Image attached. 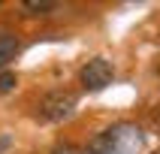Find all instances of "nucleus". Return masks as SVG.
<instances>
[{
	"instance_id": "nucleus-5",
	"label": "nucleus",
	"mask_w": 160,
	"mask_h": 154,
	"mask_svg": "<svg viewBox=\"0 0 160 154\" xmlns=\"http://www.w3.org/2000/svg\"><path fill=\"white\" fill-rule=\"evenodd\" d=\"M21 9H24V15H52L54 9H58V3H48V0H24Z\"/></svg>"
},
{
	"instance_id": "nucleus-2",
	"label": "nucleus",
	"mask_w": 160,
	"mask_h": 154,
	"mask_svg": "<svg viewBox=\"0 0 160 154\" xmlns=\"http://www.w3.org/2000/svg\"><path fill=\"white\" fill-rule=\"evenodd\" d=\"M76 94L72 91H48L42 100H39V106H36V115L39 121H48V124H61V121H70L76 115Z\"/></svg>"
},
{
	"instance_id": "nucleus-6",
	"label": "nucleus",
	"mask_w": 160,
	"mask_h": 154,
	"mask_svg": "<svg viewBox=\"0 0 160 154\" xmlns=\"http://www.w3.org/2000/svg\"><path fill=\"white\" fill-rule=\"evenodd\" d=\"M18 85V76L12 70H0V94H9V91Z\"/></svg>"
},
{
	"instance_id": "nucleus-4",
	"label": "nucleus",
	"mask_w": 160,
	"mask_h": 154,
	"mask_svg": "<svg viewBox=\"0 0 160 154\" xmlns=\"http://www.w3.org/2000/svg\"><path fill=\"white\" fill-rule=\"evenodd\" d=\"M21 52V42H18L15 33H0V70H6L9 63L18 57Z\"/></svg>"
},
{
	"instance_id": "nucleus-1",
	"label": "nucleus",
	"mask_w": 160,
	"mask_h": 154,
	"mask_svg": "<svg viewBox=\"0 0 160 154\" xmlns=\"http://www.w3.org/2000/svg\"><path fill=\"white\" fill-rule=\"evenodd\" d=\"M148 136L133 121H118L88 142V154H142Z\"/></svg>"
},
{
	"instance_id": "nucleus-3",
	"label": "nucleus",
	"mask_w": 160,
	"mask_h": 154,
	"mask_svg": "<svg viewBox=\"0 0 160 154\" xmlns=\"http://www.w3.org/2000/svg\"><path fill=\"white\" fill-rule=\"evenodd\" d=\"M112 79H115V70H112V63H109L106 57H91V61L82 67V72H79L82 88L91 91V94L106 91L109 85H112Z\"/></svg>"
},
{
	"instance_id": "nucleus-7",
	"label": "nucleus",
	"mask_w": 160,
	"mask_h": 154,
	"mask_svg": "<svg viewBox=\"0 0 160 154\" xmlns=\"http://www.w3.org/2000/svg\"><path fill=\"white\" fill-rule=\"evenodd\" d=\"M48 154H88V151H85L82 145H72V142H58Z\"/></svg>"
},
{
	"instance_id": "nucleus-8",
	"label": "nucleus",
	"mask_w": 160,
	"mask_h": 154,
	"mask_svg": "<svg viewBox=\"0 0 160 154\" xmlns=\"http://www.w3.org/2000/svg\"><path fill=\"white\" fill-rule=\"evenodd\" d=\"M151 154H157V151H151Z\"/></svg>"
}]
</instances>
